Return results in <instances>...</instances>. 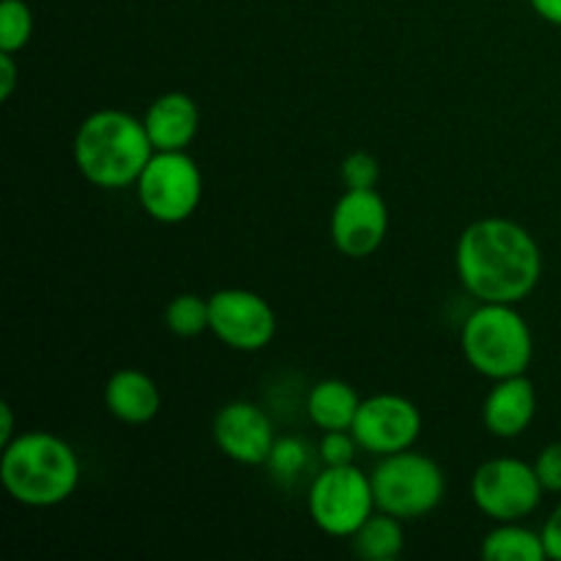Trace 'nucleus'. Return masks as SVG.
I'll return each instance as SVG.
<instances>
[{"label": "nucleus", "mask_w": 561, "mask_h": 561, "mask_svg": "<svg viewBox=\"0 0 561 561\" xmlns=\"http://www.w3.org/2000/svg\"><path fill=\"white\" fill-rule=\"evenodd\" d=\"M455 272L477 301L520 305L540 283L542 252L524 225L485 217L460 233Z\"/></svg>", "instance_id": "f257e3e1"}, {"label": "nucleus", "mask_w": 561, "mask_h": 561, "mask_svg": "<svg viewBox=\"0 0 561 561\" xmlns=\"http://www.w3.org/2000/svg\"><path fill=\"white\" fill-rule=\"evenodd\" d=\"M80 477L75 447L49 431L16 433L0 453V485L22 507L49 510L69 502Z\"/></svg>", "instance_id": "f03ea898"}, {"label": "nucleus", "mask_w": 561, "mask_h": 561, "mask_svg": "<svg viewBox=\"0 0 561 561\" xmlns=\"http://www.w3.org/2000/svg\"><path fill=\"white\" fill-rule=\"evenodd\" d=\"M153 142L142 118L126 110H96L75 135V168L88 184L99 190L135 186L142 168L153 157Z\"/></svg>", "instance_id": "7ed1b4c3"}, {"label": "nucleus", "mask_w": 561, "mask_h": 561, "mask_svg": "<svg viewBox=\"0 0 561 561\" xmlns=\"http://www.w3.org/2000/svg\"><path fill=\"white\" fill-rule=\"evenodd\" d=\"M460 351L474 373L502 381L524 376L535 356V334L518 305L480 301L460 327Z\"/></svg>", "instance_id": "20e7f679"}, {"label": "nucleus", "mask_w": 561, "mask_h": 561, "mask_svg": "<svg viewBox=\"0 0 561 561\" xmlns=\"http://www.w3.org/2000/svg\"><path fill=\"white\" fill-rule=\"evenodd\" d=\"M376 507L400 520H416L431 515L447 493V477L431 455L416 453L414 447L403 453L378 458L370 474Z\"/></svg>", "instance_id": "39448f33"}, {"label": "nucleus", "mask_w": 561, "mask_h": 561, "mask_svg": "<svg viewBox=\"0 0 561 561\" xmlns=\"http://www.w3.org/2000/svg\"><path fill=\"white\" fill-rule=\"evenodd\" d=\"M376 510L370 474L356 463L323 466V471L312 477L307 513L327 537L351 540Z\"/></svg>", "instance_id": "423d86ee"}, {"label": "nucleus", "mask_w": 561, "mask_h": 561, "mask_svg": "<svg viewBox=\"0 0 561 561\" xmlns=\"http://www.w3.org/2000/svg\"><path fill=\"white\" fill-rule=\"evenodd\" d=\"M140 208L159 225L195 217L203 201V173L186 151H153L135 184Z\"/></svg>", "instance_id": "0eeeda50"}, {"label": "nucleus", "mask_w": 561, "mask_h": 561, "mask_svg": "<svg viewBox=\"0 0 561 561\" xmlns=\"http://www.w3.org/2000/svg\"><path fill=\"white\" fill-rule=\"evenodd\" d=\"M469 493L474 507L493 524L524 520L540 507L542 488L535 463L520 458H491L471 474Z\"/></svg>", "instance_id": "6e6552de"}, {"label": "nucleus", "mask_w": 561, "mask_h": 561, "mask_svg": "<svg viewBox=\"0 0 561 561\" xmlns=\"http://www.w3.org/2000/svg\"><path fill=\"white\" fill-rule=\"evenodd\" d=\"M208 332L228 348L255 354L277 334V316L255 290L222 288L208 296Z\"/></svg>", "instance_id": "1a4fd4ad"}, {"label": "nucleus", "mask_w": 561, "mask_h": 561, "mask_svg": "<svg viewBox=\"0 0 561 561\" xmlns=\"http://www.w3.org/2000/svg\"><path fill=\"white\" fill-rule=\"evenodd\" d=\"M362 453L387 458V455L411 449L422 436V411L414 400L394 392H378L362 400L356 420L351 425Z\"/></svg>", "instance_id": "9d476101"}, {"label": "nucleus", "mask_w": 561, "mask_h": 561, "mask_svg": "<svg viewBox=\"0 0 561 561\" xmlns=\"http://www.w3.org/2000/svg\"><path fill=\"white\" fill-rule=\"evenodd\" d=\"M389 233V208L378 190H345L329 217V236L340 255L365 261Z\"/></svg>", "instance_id": "9b49d317"}, {"label": "nucleus", "mask_w": 561, "mask_h": 561, "mask_svg": "<svg viewBox=\"0 0 561 561\" xmlns=\"http://www.w3.org/2000/svg\"><path fill=\"white\" fill-rule=\"evenodd\" d=\"M211 436L219 453L241 466H266L277 442L268 414L252 400L225 403L214 416Z\"/></svg>", "instance_id": "f8f14e48"}, {"label": "nucleus", "mask_w": 561, "mask_h": 561, "mask_svg": "<svg viewBox=\"0 0 561 561\" xmlns=\"http://www.w3.org/2000/svg\"><path fill=\"white\" fill-rule=\"evenodd\" d=\"M537 414V392L529 376H510L493 381L491 392L482 400V425L491 436L518 438L531 427Z\"/></svg>", "instance_id": "ddd939ff"}, {"label": "nucleus", "mask_w": 561, "mask_h": 561, "mask_svg": "<svg viewBox=\"0 0 561 561\" xmlns=\"http://www.w3.org/2000/svg\"><path fill=\"white\" fill-rule=\"evenodd\" d=\"M157 151H186L201 131V107L184 91H168L148 104L142 115Z\"/></svg>", "instance_id": "4468645a"}, {"label": "nucleus", "mask_w": 561, "mask_h": 561, "mask_svg": "<svg viewBox=\"0 0 561 561\" xmlns=\"http://www.w3.org/2000/svg\"><path fill=\"white\" fill-rule=\"evenodd\" d=\"M104 409L124 425H148L162 409V392L148 373L124 367L104 383Z\"/></svg>", "instance_id": "2eb2a0df"}, {"label": "nucleus", "mask_w": 561, "mask_h": 561, "mask_svg": "<svg viewBox=\"0 0 561 561\" xmlns=\"http://www.w3.org/2000/svg\"><path fill=\"white\" fill-rule=\"evenodd\" d=\"M362 398L348 381L343 378H323L312 383L307 392V420L318 431H351L359 411Z\"/></svg>", "instance_id": "dca6fc26"}, {"label": "nucleus", "mask_w": 561, "mask_h": 561, "mask_svg": "<svg viewBox=\"0 0 561 561\" xmlns=\"http://www.w3.org/2000/svg\"><path fill=\"white\" fill-rule=\"evenodd\" d=\"M482 559L488 561H542L548 559L542 531L529 529L520 520L496 524L480 546Z\"/></svg>", "instance_id": "f3484780"}, {"label": "nucleus", "mask_w": 561, "mask_h": 561, "mask_svg": "<svg viewBox=\"0 0 561 561\" xmlns=\"http://www.w3.org/2000/svg\"><path fill=\"white\" fill-rule=\"evenodd\" d=\"M403 520L394 518V515L389 513H381V510H376V513L356 529V535L351 537V551L365 561H392L403 553Z\"/></svg>", "instance_id": "a211bd4d"}, {"label": "nucleus", "mask_w": 561, "mask_h": 561, "mask_svg": "<svg viewBox=\"0 0 561 561\" xmlns=\"http://www.w3.org/2000/svg\"><path fill=\"white\" fill-rule=\"evenodd\" d=\"M164 327L175 337H197L208 332V299L197 294H179L164 307Z\"/></svg>", "instance_id": "6ab92c4d"}, {"label": "nucleus", "mask_w": 561, "mask_h": 561, "mask_svg": "<svg viewBox=\"0 0 561 561\" xmlns=\"http://www.w3.org/2000/svg\"><path fill=\"white\" fill-rule=\"evenodd\" d=\"M33 11L25 0L0 3V53H22L33 38Z\"/></svg>", "instance_id": "aec40b11"}, {"label": "nucleus", "mask_w": 561, "mask_h": 561, "mask_svg": "<svg viewBox=\"0 0 561 561\" xmlns=\"http://www.w3.org/2000/svg\"><path fill=\"white\" fill-rule=\"evenodd\" d=\"M266 466L274 474V480L296 482L305 474L307 466H310V449H307V444L301 438L283 436L274 442Z\"/></svg>", "instance_id": "412c9836"}, {"label": "nucleus", "mask_w": 561, "mask_h": 561, "mask_svg": "<svg viewBox=\"0 0 561 561\" xmlns=\"http://www.w3.org/2000/svg\"><path fill=\"white\" fill-rule=\"evenodd\" d=\"M340 179L345 190H376L381 179L378 159L367 151H354L340 164Z\"/></svg>", "instance_id": "4be33fe9"}, {"label": "nucleus", "mask_w": 561, "mask_h": 561, "mask_svg": "<svg viewBox=\"0 0 561 561\" xmlns=\"http://www.w3.org/2000/svg\"><path fill=\"white\" fill-rule=\"evenodd\" d=\"M356 449L359 444L351 431H327L318 444V458L323 466H348L354 463Z\"/></svg>", "instance_id": "5701e85b"}, {"label": "nucleus", "mask_w": 561, "mask_h": 561, "mask_svg": "<svg viewBox=\"0 0 561 561\" xmlns=\"http://www.w3.org/2000/svg\"><path fill=\"white\" fill-rule=\"evenodd\" d=\"M535 471L540 477L546 493H561V442L548 444L535 460Z\"/></svg>", "instance_id": "b1692460"}, {"label": "nucleus", "mask_w": 561, "mask_h": 561, "mask_svg": "<svg viewBox=\"0 0 561 561\" xmlns=\"http://www.w3.org/2000/svg\"><path fill=\"white\" fill-rule=\"evenodd\" d=\"M542 542H546L548 559L561 561V504L548 515V520L542 524Z\"/></svg>", "instance_id": "393cba45"}, {"label": "nucleus", "mask_w": 561, "mask_h": 561, "mask_svg": "<svg viewBox=\"0 0 561 561\" xmlns=\"http://www.w3.org/2000/svg\"><path fill=\"white\" fill-rule=\"evenodd\" d=\"M16 77H20V66H16L14 55L0 53V99H9L14 93Z\"/></svg>", "instance_id": "a878e982"}, {"label": "nucleus", "mask_w": 561, "mask_h": 561, "mask_svg": "<svg viewBox=\"0 0 561 561\" xmlns=\"http://www.w3.org/2000/svg\"><path fill=\"white\" fill-rule=\"evenodd\" d=\"M529 3L542 22L561 27V0H529Z\"/></svg>", "instance_id": "bb28decb"}, {"label": "nucleus", "mask_w": 561, "mask_h": 561, "mask_svg": "<svg viewBox=\"0 0 561 561\" xmlns=\"http://www.w3.org/2000/svg\"><path fill=\"white\" fill-rule=\"evenodd\" d=\"M14 436V409L9 403H0V447H5Z\"/></svg>", "instance_id": "cd10ccee"}]
</instances>
